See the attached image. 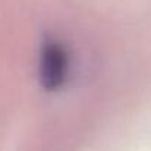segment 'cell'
Segmentation results:
<instances>
[{
	"label": "cell",
	"mask_w": 151,
	"mask_h": 151,
	"mask_svg": "<svg viewBox=\"0 0 151 151\" xmlns=\"http://www.w3.org/2000/svg\"><path fill=\"white\" fill-rule=\"evenodd\" d=\"M68 75V53L57 41H47L41 50L40 78L46 90L54 91L60 88Z\"/></svg>",
	"instance_id": "6da1fadb"
}]
</instances>
